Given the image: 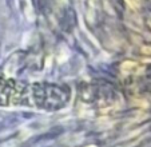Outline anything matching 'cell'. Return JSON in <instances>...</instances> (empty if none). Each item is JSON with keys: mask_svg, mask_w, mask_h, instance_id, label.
I'll return each mask as SVG.
<instances>
[{"mask_svg": "<svg viewBox=\"0 0 151 147\" xmlns=\"http://www.w3.org/2000/svg\"><path fill=\"white\" fill-rule=\"evenodd\" d=\"M90 147H94V146H90Z\"/></svg>", "mask_w": 151, "mask_h": 147, "instance_id": "obj_1", "label": "cell"}]
</instances>
